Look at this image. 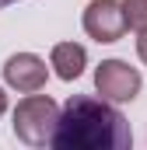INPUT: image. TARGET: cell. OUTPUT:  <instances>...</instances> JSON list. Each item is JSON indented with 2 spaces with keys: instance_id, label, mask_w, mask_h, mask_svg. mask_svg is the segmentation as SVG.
<instances>
[{
  "instance_id": "cell-2",
  "label": "cell",
  "mask_w": 147,
  "mask_h": 150,
  "mask_svg": "<svg viewBox=\"0 0 147 150\" xmlns=\"http://www.w3.org/2000/svg\"><path fill=\"white\" fill-rule=\"evenodd\" d=\"M56 119H60V105L49 94L32 91L18 101V108L11 115V126H14V136L25 147H53Z\"/></svg>"
},
{
  "instance_id": "cell-6",
  "label": "cell",
  "mask_w": 147,
  "mask_h": 150,
  "mask_svg": "<svg viewBox=\"0 0 147 150\" xmlns=\"http://www.w3.org/2000/svg\"><path fill=\"white\" fill-rule=\"evenodd\" d=\"M49 67L60 80H77L88 67V49L81 42H56L49 52Z\"/></svg>"
},
{
  "instance_id": "cell-1",
  "label": "cell",
  "mask_w": 147,
  "mask_h": 150,
  "mask_svg": "<svg viewBox=\"0 0 147 150\" xmlns=\"http://www.w3.org/2000/svg\"><path fill=\"white\" fill-rule=\"evenodd\" d=\"M133 143L123 112L95 94H70L60 108L53 147L56 150H126Z\"/></svg>"
},
{
  "instance_id": "cell-9",
  "label": "cell",
  "mask_w": 147,
  "mask_h": 150,
  "mask_svg": "<svg viewBox=\"0 0 147 150\" xmlns=\"http://www.w3.org/2000/svg\"><path fill=\"white\" fill-rule=\"evenodd\" d=\"M7 105H11V101H7V91H4V87H0V115L7 112Z\"/></svg>"
},
{
  "instance_id": "cell-5",
  "label": "cell",
  "mask_w": 147,
  "mask_h": 150,
  "mask_svg": "<svg viewBox=\"0 0 147 150\" xmlns=\"http://www.w3.org/2000/svg\"><path fill=\"white\" fill-rule=\"evenodd\" d=\"M46 77H49V67H46V59L35 56V52H14V56H7V63H4V80H7V87H14L18 94L42 91V87H46Z\"/></svg>"
},
{
  "instance_id": "cell-8",
  "label": "cell",
  "mask_w": 147,
  "mask_h": 150,
  "mask_svg": "<svg viewBox=\"0 0 147 150\" xmlns=\"http://www.w3.org/2000/svg\"><path fill=\"white\" fill-rule=\"evenodd\" d=\"M137 56L147 63V28H144V32H137Z\"/></svg>"
},
{
  "instance_id": "cell-4",
  "label": "cell",
  "mask_w": 147,
  "mask_h": 150,
  "mask_svg": "<svg viewBox=\"0 0 147 150\" xmlns=\"http://www.w3.org/2000/svg\"><path fill=\"white\" fill-rule=\"evenodd\" d=\"M81 25L95 42H119L130 32L126 28V14H123V0H91L84 7Z\"/></svg>"
},
{
  "instance_id": "cell-7",
  "label": "cell",
  "mask_w": 147,
  "mask_h": 150,
  "mask_svg": "<svg viewBox=\"0 0 147 150\" xmlns=\"http://www.w3.org/2000/svg\"><path fill=\"white\" fill-rule=\"evenodd\" d=\"M123 14H126L130 32H144L147 28V0H123Z\"/></svg>"
},
{
  "instance_id": "cell-10",
  "label": "cell",
  "mask_w": 147,
  "mask_h": 150,
  "mask_svg": "<svg viewBox=\"0 0 147 150\" xmlns=\"http://www.w3.org/2000/svg\"><path fill=\"white\" fill-rule=\"evenodd\" d=\"M11 4H18V0H0V11H4V7H11Z\"/></svg>"
},
{
  "instance_id": "cell-3",
  "label": "cell",
  "mask_w": 147,
  "mask_h": 150,
  "mask_svg": "<svg viewBox=\"0 0 147 150\" xmlns=\"http://www.w3.org/2000/svg\"><path fill=\"white\" fill-rule=\"evenodd\" d=\"M144 87V77L137 67L123 63V59H102L98 70H95V91L112 101V105H123V101H133Z\"/></svg>"
}]
</instances>
